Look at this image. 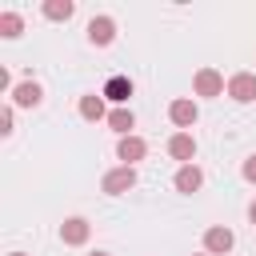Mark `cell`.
Wrapping results in <instances>:
<instances>
[{"mask_svg":"<svg viewBox=\"0 0 256 256\" xmlns=\"http://www.w3.org/2000/svg\"><path fill=\"white\" fill-rule=\"evenodd\" d=\"M0 136H12V108L0 112Z\"/></svg>","mask_w":256,"mask_h":256,"instance_id":"ac0fdd59","label":"cell"},{"mask_svg":"<svg viewBox=\"0 0 256 256\" xmlns=\"http://www.w3.org/2000/svg\"><path fill=\"white\" fill-rule=\"evenodd\" d=\"M248 220H252V224H256V200H252V204H248Z\"/></svg>","mask_w":256,"mask_h":256,"instance_id":"d6986e66","label":"cell"},{"mask_svg":"<svg viewBox=\"0 0 256 256\" xmlns=\"http://www.w3.org/2000/svg\"><path fill=\"white\" fill-rule=\"evenodd\" d=\"M228 96L236 104H252L256 100V72H236L228 76Z\"/></svg>","mask_w":256,"mask_h":256,"instance_id":"8992f818","label":"cell"},{"mask_svg":"<svg viewBox=\"0 0 256 256\" xmlns=\"http://www.w3.org/2000/svg\"><path fill=\"white\" fill-rule=\"evenodd\" d=\"M104 100H112L116 108H128V96H132V80L128 76H112L108 84H104V92H100Z\"/></svg>","mask_w":256,"mask_h":256,"instance_id":"7c38bea8","label":"cell"},{"mask_svg":"<svg viewBox=\"0 0 256 256\" xmlns=\"http://www.w3.org/2000/svg\"><path fill=\"white\" fill-rule=\"evenodd\" d=\"M8 256H24V252H8Z\"/></svg>","mask_w":256,"mask_h":256,"instance_id":"44dd1931","label":"cell"},{"mask_svg":"<svg viewBox=\"0 0 256 256\" xmlns=\"http://www.w3.org/2000/svg\"><path fill=\"white\" fill-rule=\"evenodd\" d=\"M40 100H44V88L36 80H24V84L12 88V104L16 108H40Z\"/></svg>","mask_w":256,"mask_h":256,"instance_id":"30bf717a","label":"cell"},{"mask_svg":"<svg viewBox=\"0 0 256 256\" xmlns=\"http://www.w3.org/2000/svg\"><path fill=\"white\" fill-rule=\"evenodd\" d=\"M100 188H104L108 196H124V192H132V188H136V168H128V164H120V168H112V172H104V180H100Z\"/></svg>","mask_w":256,"mask_h":256,"instance_id":"6da1fadb","label":"cell"},{"mask_svg":"<svg viewBox=\"0 0 256 256\" xmlns=\"http://www.w3.org/2000/svg\"><path fill=\"white\" fill-rule=\"evenodd\" d=\"M88 236H92V224H88L84 216H68V220L60 224V240H64L68 248H80V244H88Z\"/></svg>","mask_w":256,"mask_h":256,"instance_id":"5b68a950","label":"cell"},{"mask_svg":"<svg viewBox=\"0 0 256 256\" xmlns=\"http://www.w3.org/2000/svg\"><path fill=\"white\" fill-rule=\"evenodd\" d=\"M88 256H108V252H88Z\"/></svg>","mask_w":256,"mask_h":256,"instance_id":"ffe728a7","label":"cell"},{"mask_svg":"<svg viewBox=\"0 0 256 256\" xmlns=\"http://www.w3.org/2000/svg\"><path fill=\"white\" fill-rule=\"evenodd\" d=\"M168 120H172L176 128H192V124L200 120V108H196V100H188V96L172 100V104H168Z\"/></svg>","mask_w":256,"mask_h":256,"instance_id":"52a82bcc","label":"cell"},{"mask_svg":"<svg viewBox=\"0 0 256 256\" xmlns=\"http://www.w3.org/2000/svg\"><path fill=\"white\" fill-rule=\"evenodd\" d=\"M108 128H112L116 136H132V128H136L132 108H112V112H108Z\"/></svg>","mask_w":256,"mask_h":256,"instance_id":"5bb4252c","label":"cell"},{"mask_svg":"<svg viewBox=\"0 0 256 256\" xmlns=\"http://www.w3.org/2000/svg\"><path fill=\"white\" fill-rule=\"evenodd\" d=\"M72 12H76L72 0H44V16L48 20H72Z\"/></svg>","mask_w":256,"mask_h":256,"instance_id":"9a60e30c","label":"cell"},{"mask_svg":"<svg viewBox=\"0 0 256 256\" xmlns=\"http://www.w3.org/2000/svg\"><path fill=\"white\" fill-rule=\"evenodd\" d=\"M192 92H196V96H224L228 84H224V76H220L216 68H200V72L192 76Z\"/></svg>","mask_w":256,"mask_h":256,"instance_id":"3957f363","label":"cell"},{"mask_svg":"<svg viewBox=\"0 0 256 256\" xmlns=\"http://www.w3.org/2000/svg\"><path fill=\"white\" fill-rule=\"evenodd\" d=\"M168 156L180 160V164H192V160H196V136H192V132H176V136L168 140Z\"/></svg>","mask_w":256,"mask_h":256,"instance_id":"9c48e42d","label":"cell"},{"mask_svg":"<svg viewBox=\"0 0 256 256\" xmlns=\"http://www.w3.org/2000/svg\"><path fill=\"white\" fill-rule=\"evenodd\" d=\"M80 116L84 120H108V108H104V96H96V92H88V96H80Z\"/></svg>","mask_w":256,"mask_h":256,"instance_id":"4fadbf2b","label":"cell"},{"mask_svg":"<svg viewBox=\"0 0 256 256\" xmlns=\"http://www.w3.org/2000/svg\"><path fill=\"white\" fill-rule=\"evenodd\" d=\"M116 156H120V164H128V168H136L144 156H148V144L132 132V136H120L116 140Z\"/></svg>","mask_w":256,"mask_h":256,"instance_id":"277c9868","label":"cell"},{"mask_svg":"<svg viewBox=\"0 0 256 256\" xmlns=\"http://www.w3.org/2000/svg\"><path fill=\"white\" fill-rule=\"evenodd\" d=\"M88 40H92L96 48H108V44L116 40V20H112V16H92V20H88Z\"/></svg>","mask_w":256,"mask_h":256,"instance_id":"ba28073f","label":"cell"},{"mask_svg":"<svg viewBox=\"0 0 256 256\" xmlns=\"http://www.w3.org/2000/svg\"><path fill=\"white\" fill-rule=\"evenodd\" d=\"M236 248V236H232V228H224V224H212L208 232H204V252L208 256H228Z\"/></svg>","mask_w":256,"mask_h":256,"instance_id":"7a4b0ae2","label":"cell"},{"mask_svg":"<svg viewBox=\"0 0 256 256\" xmlns=\"http://www.w3.org/2000/svg\"><path fill=\"white\" fill-rule=\"evenodd\" d=\"M196 256H208V252H196Z\"/></svg>","mask_w":256,"mask_h":256,"instance_id":"7402d4cb","label":"cell"},{"mask_svg":"<svg viewBox=\"0 0 256 256\" xmlns=\"http://www.w3.org/2000/svg\"><path fill=\"white\" fill-rule=\"evenodd\" d=\"M176 192H184V196H192V192H200L204 188V172L196 168V164H180V172H176Z\"/></svg>","mask_w":256,"mask_h":256,"instance_id":"8fae6325","label":"cell"},{"mask_svg":"<svg viewBox=\"0 0 256 256\" xmlns=\"http://www.w3.org/2000/svg\"><path fill=\"white\" fill-rule=\"evenodd\" d=\"M240 176H244L248 184H256V156H248V160H244V168H240Z\"/></svg>","mask_w":256,"mask_h":256,"instance_id":"e0dca14e","label":"cell"},{"mask_svg":"<svg viewBox=\"0 0 256 256\" xmlns=\"http://www.w3.org/2000/svg\"><path fill=\"white\" fill-rule=\"evenodd\" d=\"M20 32H24L20 12H0V36H4V40H16Z\"/></svg>","mask_w":256,"mask_h":256,"instance_id":"2e32d148","label":"cell"}]
</instances>
